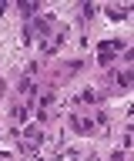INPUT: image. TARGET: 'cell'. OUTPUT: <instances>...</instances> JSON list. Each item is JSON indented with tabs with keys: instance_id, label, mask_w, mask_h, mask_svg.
<instances>
[{
	"instance_id": "obj_3",
	"label": "cell",
	"mask_w": 134,
	"mask_h": 161,
	"mask_svg": "<svg viewBox=\"0 0 134 161\" xmlns=\"http://www.w3.org/2000/svg\"><path fill=\"white\" fill-rule=\"evenodd\" d=\"M71 124H74V131H81V134L84 131H94V118H77V114H74Z\"/></svg>"
},
{
	"instance_id": "obj_6",
	"label": "cell",
	"mask_w": 134,
	"mask_h": 161,
	"mask_svg": "<svg viewBox=\"0 0 134 161\" xmlns=\"http://www.w3.org/2000/svg\"><path fill=\"white\" fill-rule=\"evenodd\" d=\"M3 10H7V3H0V14H3Z\"/></svg>"
},
{
	"instance_id": "obj_2",
	"label": "cell",
	"mask_w": 134,
	"mask_h": 161,
	"mask_svg": "<svg viewBox=\"0 0 134 161\" xmlns=\"http://www.w3.org/2000/svg\"><path fill=\"white\" fill-rule=\"evenodd\" d=\"M20 138H24V148H27V151H34L37 144H44L40 128H27V131H20Z\"/></svg>"
},
{
	"instance_id": "obj_4",
	"label": "cell",
	"mask_w": 134,
	"mask_h": 161,
	"mask_svg": "<svg viewBox=\"0 0 134 161\" xmlns=\"http://www.w3.org/2000/svg\"><path fill=\"white\" fill-rule=\"evenodd\" d=\"M27 114H30L27 108H17V111H10V121H13V124H24V121H27Z\"/></svg>"
},
{
	"instance_id": "obj_1",
	"label": "cell",
	"mask_w": 134,
	"mask_h": 161,
	"mask_svg": "<svg viewBox=\"0 0 134 161\" xmlns=\"http://www.w3.org/2000/svg\"><path fill=\"white\" fill-rule=\"evenodd\" d=\"M97 50H101V54H97V57H101V64H111V60L117 57V50H121V40H104Z\"/></svg>"
},
{
	"instance_id": "obj_5",
	"label": "cell",
	"mask_w": 134,
	"mask_h": 161,
	"mask_svg": "<svg viewBox=\"0 0 134 161\" xmlns=\"http://www.w3.org/2000/svg\"><path fill=\"white\" fill-rule=\"evenodd\" d=\"M37 10H40V3H20V14H27V17L37 14Z\"/></svg>"
}]
</instances>
